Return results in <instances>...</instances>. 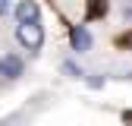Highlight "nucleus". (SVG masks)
I'll return each instance as SVG.
<instances>
[{
  "instance_id": "obj_8",
  "label": "nucleus",
  "mask_w": 132,
  "mask_h": 126,
  "mask_svg": "<svg viewBox=\"0 0 132 126\" xmlns=\"http://www.w3.org/2000/svg\"><path fill=\"white\" fill-rule=\"evenodd\" d=\"M123 120H126V123H132V110H126V114H123Z\"/></svg>"
},
{
  "instance_id": "obj_7",
  "label": "nucleus",
  "mask_w": 132,
  "mask_h": 126,
  "mask_svg": "<svg viewBox=\"0 0 132 126\" xmlns=\"http://www.w3.org/2000/svg\"><path fill=\"white\" fill-rule=\"evenodd\" d=\"M3 13H10V0H0V16Z\"/></svg>"
},
{
  "instance_id": "obj_2",
  "label": "nucleus",
  "mask_w": 132,
  "mask_h": 126,
  "mask_svg": "<svg viewBox=\"0 0 132 126\" xmlns=\"http://www.w3.org/2000/svg\"><path fill=\"white\" fill-rule=\"evenodd\" d=\"M16 22H41V6L35 0H19L16 3Z\"/></svg>"
},
{
  "instance_id": "obj_1",
  "label": "nucleus",
  "mask_w": 132,
  "mask_h": 126,
  "mask_svg": "<svg viewBox=\"0 0 132 126\" xmlns=\"http://www.w3.org/2000/svg\"><path fill=\"white\" fill-rule=\"evenodd\" d=\"M16 41H19L25 51L38 54L41 44H44V28H41V22H19V25H16Z\"/></svg>"
},
{
  "instance_id": "obj_5",
  "label": "nucleus",
  "mask_w": 132,
  "mask_h": 126,
  "mask_svg": "<svg viewBox=\"0 0 132 126\" xmlns=\"http://www.w3.org/2000/svg\"><path fill=\"white\" fill-rule=\"evenodd\" d=\"M107 13V0H88V19H101Z\"/></svg>"
},
{
  "instance_id": "obj_4",
  "label": "nucleus",
  "mask_w": 132,
  "mask_h": 126,
  "mask_svg": "<svg viewBox=\"0 0 132 126\" xmlns=\"http://www.w3.org/2000/svg\"><path fill=\"white\" fill-rule=\"evenodd\" d=\"M69 41H72V51H79V54H85V51H91V35L82 25H76L72 32H69Z\"/></svg>"
},
{
  "instance_id": "obj_6",
  "label": "nucleus",
  "mask_w": 132,
  "mask_h": 126,
  "mask_svg": "<svg viewBox=\"0 0 132 126\" xmlns=\"http://www.w3.org/2000/svg\"><path fill=\"white\" fill-rule=\"evenodd\" d=\"M63 69H66V73H69V76H82V73H79V66H76V63H66V66H63Z\"/></svg>"
},
{
  "instance_id": "obj_3",
  "label": "nucleus",
  "mask_w": 132,
  "mask_h": 126,
  "mask_svg": "<svg viewBox=\"0 0 132 126\" xmlns=\"http://www.w3.org/2000/svg\"><path fill=\"white\" fill-rule=\"evenodd\" d=\"M22 69H25V63L16 54H3V57H0V76H3V79H19Z\"/></svg>"
}]
</instances>
